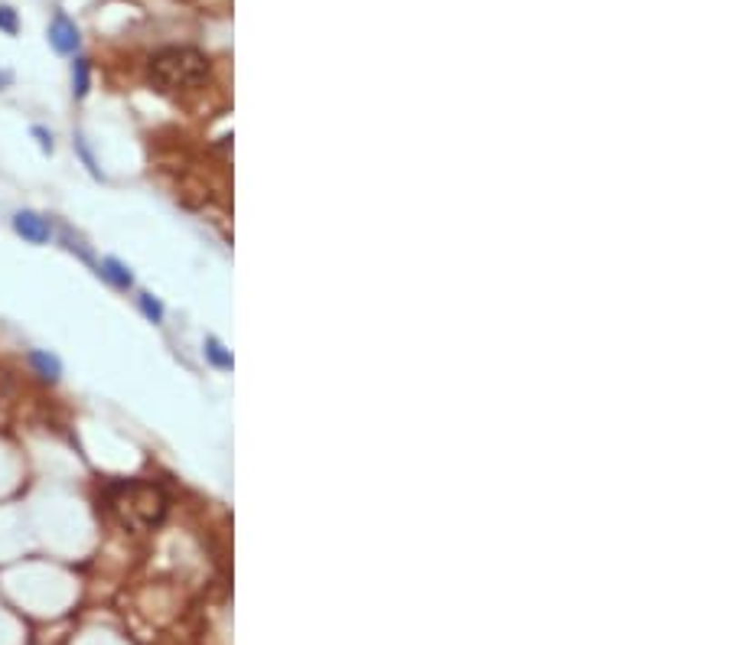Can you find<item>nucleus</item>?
Here are the masks:
<instances>
[{
    "mask_svg": "<svg viewBox=\"0 0 733 645\" xmlns=\"http://www.w3.org/2000/svg\"><path fill=\"white\" fill-rule=\"evenodd\" d=\"M30 366L36 368V375L43 381H59V375H63V366H59V358L49 356V352L33 349L30 352Z\"/></svg>",
    "mask_w": 733,
    "mask_h": 645,
    "instance_id": "nucleus-5",
    "label": "nucleus"
},
{
    "mask_svg": "<svg viewBox=\"0 0 733 645\" xmlns=\"http://www.w3.org/2000/svg\"><path fill=\"white\" fill-rule=\"evenodd\" d=\"M49 43H53L55 53L72 55L78 49V43H82V36H78V26L72 24L65 14H55L53 24H49Z\"/></svg>",
    "mask_w": 733,
    "mask_h": 645,
    "instance_id": "nucleus-3",
    "label": "nucleus"
},
{
    "mask_svg": "<svg viewBox=\"0 0 733 645\" xmlns=\"http://www.w3.org/2000/svg\"><path fill=\"white\" fill-rule=\"evenodd\" d=\"M108 509L115 521L127 531H154L166 519L170 499L164 486L144 479H125L115 482L108 489Z\"/></svg>",
    "mask_w": 733,
    "mask_h": 645,
    "instance_id": "nucleus-1",
    "label": "nucleus"
},
{
    "mask_svg": "<svg viewBox=\"0 0 733 645\" xmlns=\"http://www.w3.org/2000/svg\"><path fill=\"white\" fill-rule=\"evenodd\" d=\"M14 395V381L7 378V372H0V401H7Z\"/></svg>",
    "mask_w": 733,
    "mask_h": 645,
    "instance_id": "nucleus-12",
    "label": "nucleus"
},
{
    "mask_svg": "<svg viewBox=\"0 0 733 645\" xmlns=\"http://www.w3.org/2000/svg\"><path fill=\"white\" fill-rule=\"evenodd\" d=\"M14 228H16V235H24L30 245H46V241L53 238V226H49V218L36 216V212H16Z\"/></svg>",
    "mask_w": 733,
    "mask_h": 645,
    "instance_id": "nucleus-4",
    "label": "nucleus"
},
{
    "mask_svg": "<svg viewBox=\"0 0 733 645\" xmlns=\"http://www.w3.org/2000/svg\"><path fill=\"white\" fill-rule=\"evenodd\" d=\"M72 95L75 98L88 95V59H75V66H72Z\"/></svg>",
    "mask_w": 733,
    "mask_h": 645,
    "instance_id": "nucleus-8",
    "label": "nucleus"
},
{
    "mask_svg": "<svg viewBox=\"0 0 733 645\" xmlns=\"http://www.w3.org/2000/svg\"><path fill=\"white\" fill-rule=\"evenodd\" d=\"M0 30L7 33V36H16V33H20V20H16V10L7 7V4H0Z\"/></svg>",
    "mask_w": 733,
    "mask_h": 645,
    "instance_id": "nucleus-10",
    "label": "nucleus"
},
{
    "mask_svg": "<svg viewBox=\"0 0 733 645\" xmlns=\"http://www.w3.org/2000/svg\"><path fill=\"white\" fill-rule=\"evenodd\" d=\"M10 82H14V76H10V72H4V69H0V88H7Z\"/></svg>",
    "mask_w": 733,
    "mask_h": 645,
    "instance_id": "nucleus-13",
    "label": "nucleus"
},
{
    "mask_svg": "<svg viewBox=\"0 0 733 645\" xmlns=\"http://www.w3.org/2000/svg\"><path fill=\"white\" fill-rule=\"evenodd\" d=\"M98 274H102V277L108 280V284H115L117 290H127V287H131V284H134V274L127 271V267L121 265L117 257H105V261H102V271H98Z\"/></svg>",
    "mask_w": 733,
    "mask_h": 645,
    "instance_id": "nucleus-6",
    "label": "nucleus"
},
{
    "mask_svg": "<svg viewBox=\"0 0 733 645\" xmlns=\"http://www.w3.org/2000/svg\"><path fill=\"white\" fill-rule=\"evenodd\" d=\"M206 356H209L212 366L232 368V352H226V346H222V342L216 339V336H209V339H206Z\"/></svg>",
    "mask_w": 733,
    "mask_h": 645,
    "instance_id": "nucleus-7",
    "label": "nucleus"
},
{
    "mask_svg": "<svg viewBox=\"0 0 733 645\" xmlns=\"http://www.w3.org/2000/svg\"><path fill=\"white\" fill-rule=\"evenodd\" d=\"M33 137L39 140V147H43V154H53V134L46 131V127H33Z\"/></svg>",
    "mask_w": 733,
    "mask_h": 645,
    "instance_id": "nucleus-11",
    "label": "nucleus"
},
{
    "mask_svg": "<svg viewBox=\"0 0 733 645\" xmlns=\"http://www.w3.org/2000/svg\"><path fill=\"white\" fill-rule=\"evenodd\" d=\"M147 78L156 92H189L209 78V59L193 46H166L150 55Z\"/></svg>",
    "mask_w": 733,
    "mask_h": 645,
    "instance_id": "nucleus-2",
    "label": "nucleus"
},
{
    "mask_svg": "<svg viewBox=\"0 0 733 645\" xmlns=\"http://www.w3.org/2000/svg\"><path fill=\"white\" fill-rule=\"evenodd\" d=\"M137 304H141L144 317H147L150 323H160V319H164V307H160V300H154V297H150V294H141V297H137Z\"/></svg>",
    "mask_w": 733,
    "mask_h": 645,
    "instance_id": "nucleus-9",
    "label": "nucleus"
}]
</instances>
